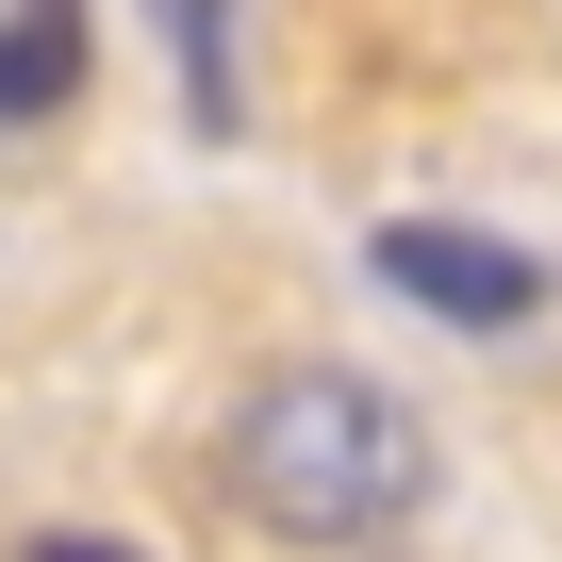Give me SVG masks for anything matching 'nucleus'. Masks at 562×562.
Listing matches in <instances>:
<instances>
[{"instance_id": "f257e3e1", "label": "nucleus", "mask_w": 562, "mask_h": 562, "mask_svg": "<svg viewBox=\"0 0 562 562\" xmlns=\"http://www.w3.org/2000/svg\"><path fill=\"white\" fill-rule=\"evenodd\" d=\"M232 496L299 546H348V529H397L430 496V430L364 381V364H281L232 430Z\"/></svg>"}, {"instance_id": "f03ea898", "label": "nucleus", "mask_w": 562, "mask_h": 562, "mask_svg": "<svg viewBox=\"0 0 562 562\" xmlns=\"http://www.w3.org/2000/svg\"><path fill=\"white\" fill-rule=\"evenodd\" d=\"M381 281L414 315H447V331H513L546 281H529V248H496V232H447V215H397L381 232Z\"/></svg>"}, {"instance_id": "7ed1b4c3", "label": "nucleus", "mask_w": 562, "mask_h": 562, "mask_svg": "<svg viewBox=\"0 0 562 562\" xmlns=\"http://www.w3.org/2000/svg\"><path fill=\"white\" fill-rule=\"evenodd\" d=\"M83 100V0H18L0 18V116H50Z\"/></svg>"}, {"instance_id": "20e7f679", "label": "nucleus", "mask_w": 562, "mask_h": 562, "mask_svg": "<svg viewBox=\"0 0 562 562\" xmlns=\"http://www.w3.org/2000/svg\"><path fill=\"white\" fill-rule=\"evenodd\" d=\"M166 34H182V100L232 116V0H166Z\"/></svg>"}, {"instance_id": "39448f33", "label": "nucleus", "mask_w": 562, "mask_h": 562, "mask_svg": "<svg viewBox=\"0 0 562 562\" xmlns=\"http://www.w3.org/2000/svg\"><path fill=\"white\" fill-rule=\"evenodd\" d=\"M34 562H149V546H116V529H50Z\"/></svg>"}]
</instances>
